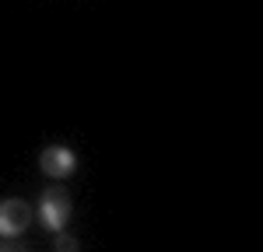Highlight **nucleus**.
<instances>
[{"mask_svg":"<svg viewBox=\"0 0 263 252\" xmlns=\"http://www.w3.org/2000/svg\"><path fill=\"white\" fill-rule=\"evenodd\" d=\"M39 221L49 231L67 228V221H70V196H67V189L49 186L46 193H42L39 196Z\"/></svg>","mask_w":263,"mask_h":252,"instance_id":"nucleus-1","label":"nucleus"},{"mask_svg":"<svg viewBox=\"0 0 263 252\" xmlns=\"http://www.w3.org/2000/svg\"><path fill=\"white\" fill-rule=\"evenodd\" d=\"M32 224V207L25 200H0V238H18Z\"/></svg>","mask_w":263,"mask_h":252,"instance_id":"nucleus-2","label":"nucleus"},{"mask_svg":"<svg viewBox=\"0 0 263 252\" xmlns=\"http://www.w3.org/2000/svg\"><path fill=\"white\" fill-rule=\"evenodd\" d=\"M39 168H42V175H49V179H67L78 168V154L70 147H46L39 154Z\"/></svg>","mask_w":263,"mask_h":252,"instance_id":"nucleus-3","label":"nucleus"},{"mask_svg":"<svg viewBox=\"0 0 263 252\" xmlns=\"http://www.w3.org/2000/svg\"><path fill=\"white\" fill-rule=\"evenodd\" d=\"M53 245H57V249H78V242H74V238H57V242H53Z\"/></svg>","mask_w":263,"mask_h":252,"instance_id":"nucleus-4","label":"nucleus"}]
</instances>
